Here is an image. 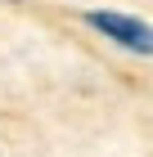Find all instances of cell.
<instances>
[{
	"instance_id": "obj_1",
	"label": "cell",
	"mask_w": 153,
	"mask_h": 157,
	"mask_svg": "<svg viewBox=\"0 0 153 157\" xmlns=\"http://www.w3.org/2000/svg\"><path fill=\"white\" fill-rule=\"evenodd\" d=\"M86 23L95 32H104L108 40H117L126 49H140V54H153V27L140 23V18H126V13H108V9H90Z\"/></svg>"
},
{
	"instance_id": "obj_2",
	"label": "cell",
	"mask_w": 153,
	"mask_h": 157,
	"mask_svg": "<svg viewBox=\"0 0 153 157\" xmlns=\"http://www.w3.org/2000/svg\"><path fill=\"white\" fill-rule=\"evenodd\" d=\"M9 5H18V0H9Z\"/></svg>"
}]
</instances>
